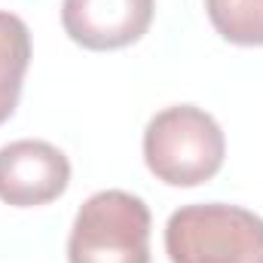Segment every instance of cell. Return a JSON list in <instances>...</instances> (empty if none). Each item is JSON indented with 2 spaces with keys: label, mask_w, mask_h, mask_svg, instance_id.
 Here are the masks:
<instances>
[{
  "label": "cell",
  "mask_w": 263,
  "mask_h": 263,
  "mask_svg": "<svg viewBox=\"0 0 263 263\" xmlns=\"http://www.w3.org/2000/svg\"><path fill=\"white\" fill-rule=\"evenodd\" d=\"M227 156L223 129L193 104L159 110L144 129V162L168 187H199L211 181Z\"/></svg>",
  "instance_id": "1"
},
{
  "label": "cell",
  "mask_w": 263,
  "mask_h": 263,
  "mask_svg": "<svg viewBox=\"0 0 263 263\" xmlns=\"http://www.w3.org/2000/svg\"><path fill=\"white\" fill-rule=\"evenodd\" d=\"M172 263H263V217L227 202L178 208L165 223Z\"/></svg>",
  "instance_id": "2"
},
{
  "label": "cell",
  "mask_w": 263,
  "mask_h": 263,
  "mask_svg": "<svg viewBox=\"0 0 263 263\" xmlns=\"http://www.w3.org/2000/svg\"><path fill=\"white\" fill-rule=\"evenodd\" d=\"M70 263H150V208L126 190L83 202L67 239Z\"/></svg>",
  "instance_id": "3"
},
{
  "label": "cell",
  "mask_w": 263,
  "mask_h": 263,
  "mask_svg": "<svg viewBox=\"0 0 263 263\" xmlns=\"http://www.w3.org/2000/svg\"><path fill=\"white\" fill-rule=\"evenodd\" d=\"M70 184V162L49 141H12L0 147V199L34 208L59 199Z\"/></svg>",
  "instance_id": "4"
},
{
  "label": "cell",
  "mask_w": 263,
  "mask_h": 263,
  "mask_svg": "<svg viewBox=\"0 0 263 263\" xmlns=\"http://www.w3.org/2000/svg\"><path fill=\"white\" fill-rule=\"evenodd\" d=\"M156 0H65V34L83 49L107 52L141 40L153 22Z\"/></svg>",
  "instance_id": "5"
},
{
  "label": "cell",
  "mask_w": 263,
  "mask_h": 263,
  "mask_svg": "<svg viewBox=\"0 0 263 263\" xmlns=\"http://www.w3.org/2000/svg\"><path fill=\"white\" fill-rule=\"evenodd\" d=\"M28 65H31V31L18 15L0 9V126L18 107Z\"/></svg>",
  "instance_id": "6"
},
{
  "label": "cell",
  "mask_w": 263,
  "mask_h": 263,
  "mask_svg": "<svg viewBox=\"0 0 263 263\" xmlns=\"http://www.w3.org/2000/svg\"><path fill=\"white\" fill-rule=\"evenodd\" d=\"M214 31L236 46H263V0H205Z\"/></svg>",
  "instance_id": "7"
}]
</instances>
